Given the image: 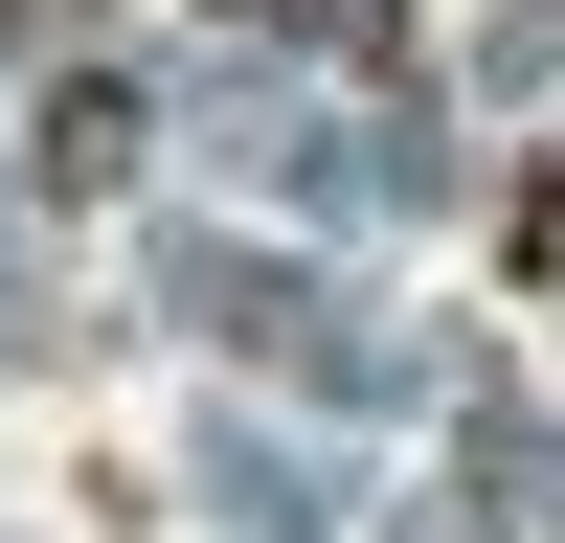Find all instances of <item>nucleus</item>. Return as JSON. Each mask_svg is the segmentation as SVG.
Instances as JSON below:
<instances>
[{
	"label": "nucleus",
	"instance_id": "1",
	"mask_svg": "<svg viewBox=\"0 0 565 543\" xmlns=\"http://www.w3.org/2000/svg\"><path fill=\"white\" fill-rule=\"evenodd\" d=\"M498 272H521V295H565V159H521V204H498Z\"/></svg>",
	"mask_w": 565,
	"mask_h": 543
},
{
	"label": "nucleus",
	"instance_id": "2",
	"mask_svg": "<svg viewBox=\"0 0 565 543\" xmlns=\"http://www.w3.org/2000/svg\"><path fill=\"white\" fill-rule=\"evenodd\" d=\"M68 23H90V0H0V45H68Z\"/></svg>",
	"mask_w": 565,
	"mask_h": 543
},
{
	"label": "nucleus",
	"instance_id": "3",
	"mask_svg": "<svg viewBox=\"0 0 565 543\" xmlns=\"http://www.w3.org/2000/svg\"><path fill=\"white\" fill-rule=\"evenodd\" d=\"M204 23H295V0H204Z\"/></svg>",
	"mask_w": 565,
	"mask_h": 543
}]
</instances>
